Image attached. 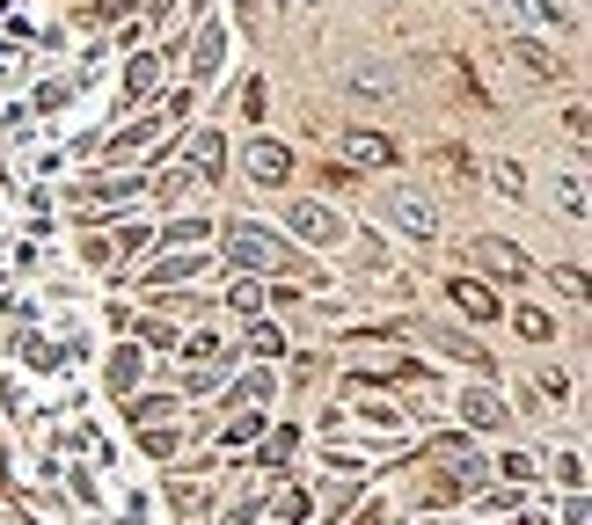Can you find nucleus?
I'll list each match as a JSON object with an SVG mask.
<instances>
[{"instance_id": "1", "label": "nucleus", "mask_w": 592, "mask_h": 525, "mask_svg": "<svg viewBox=\"0 0 592 525\" xmlns=\"http://www.w3.org/2000/svg\"><path fill=\"white\" fill-rule=\"evenodd\" d=\"M220 241H227V262H234L242 278H256V270H286V262H293V248H286L264 219H227Z\"/></svg>"}, {"instance_id": "2", "label": "nucleus", "mask_w": 592, "mask_h": 525, "mask_svg": "<svg viewBox=\"0 0 592 525\" xmlns=\"http://www.w3.org/2000/svg\"><path fill=\"white\" fill-rule=\"evenodd\" d=\"M380 205H388V219H395L410 241H439V197H424L418 183H395Z\"/></svg>"}, {"instance_id": "3", "label": "nucleus", "mask_w": 592, "mask_h": 525, "mask_svg": "<svg viewBox=\"0 0 592 525\" xmlns=\"http://www.w3.org/2000/svg\"><path fill=\"white\" fill-rule=\"evenodd\" d=\"M286 234H300L307 248H337V241H345V219L329 212L322 197H293V205H286Z\"/></svg>"}, {"instance_id": "4", "label": "nucleus", "mask_w": 592, "mask_h": 525, "mask_svg": "<svg viewBox=\"0 0 592 525\" xmlns=\"http://www.w3.org/2000/svg\"><path fill=\"white\" fill-rule=\"evenodd\" d=\"M242 175H249V183H264V191H271V183H286V175H293V146L249 139V146H242Z\"/></svg>"}, {"instance_id": "5", "label": "nucleus", "mask_w": 592, "mask_h": 525, "mask_svg": "<svg viewBox=\"0 0 592 525\" xmlns=\"http://www.w3.org/2000/svg\"><path fill=\"white\" fill-rule=\"evenodd\" d=\"M446 300L469 314V321H497V314H505L497 285H483V278H446Z\"/></svg>"}, {"instance_id": "6", "label": "nucleus", "mask_w": 592, "mask_h": 525, "mask_svg": "<svg viewBox=\"0 0 592 525\" xmlns=\"http://www.w3.org/2000/svg\"><path fill=\"white\" fill-rule=\"evenodd\" d=\"M469 256H475V270H491V278H505V285H519V278H527V256H519L512 241H497V234H483Z\"/></svg>"}, {"instance_id": "7", "label": "nucleus", "mask_w": 592, "mask_h": 525, "mask_svg": "<svg viewBox=\"0 0 592 525\" xmlns=\"http://www.w3.org/2000/svg\"><path fill=\"white\" fill-rule=\"evenodd\" d=\"M271 394H278V380H271V365H256V373H242V380L227 387V402H220V416H234V408H271Z\"/></svg>"}, {"instance_id": "8", "label": "nucleus", "mask_w": 592, "mask_h": 525, "mask_svg": "<svg viewBox=\"0 0 592 525\" xmlns=\"http://www.w3.org/2000/svg\"><path fill=\"white\" fill-rule=\"evenodd\" d=\"M293 453H300V424H278L271 438L256 445V475H264V481H271V475H286V467H293Z\"/></svg>"}, {"instance_id": "9", "label": "nucleus", "mask_w": 592, "mask_h": 525, "mask_svg": "<svg viewBox=\"0 0 592 525\" xmlns=\"http://www.w3.org/2000/svg\"><path fill=\"white\" fill-rule=\"evenodd\" d=\"M140 373H147V351H140V343H118V351H110V365H102L110 394H140Z\"/></svg>"}, {"instance_id": "10", "label": "nucleus", "mask_w": 592, "mask_h": 525, "mask_svg": "<svg viewBox=\"0 0 592 525\" xmlns=\"http://www.w3.org/2000/svg\"><path fill=\"white\" fill-rule=\"evenodd\" d=\"M220 59H227V29L205 23V29L191 37V81H213V73H220Z\"/></svg>"}, {"instance_id": "11", "label": "nucleus", "mask_w": 592, "mask_h": 525, "mask_svg": "<svg viewBox=\"0 0 592 525\" xmlns=\"http://www.w3.org/2000/svg\"><path fill=\"white\" fill-rule=\"evenodd\" d=\"M191 175H197V183H220V175H227V139H220V132H197V139H191Z\"/></svg>"}, {"instance_id": "12", "label": "nucleus", "mask_w": 592, "mask_h": 525, "mask_svg": "<svg viewBox=\"0 0 592 525\" xmlns=\"http://www.w3.org/2000/svg\"><path fill=\"white\" fill-rule=\"evenodd\" d=\"M461 416H469V430H505V394L469 387V394H461Z\"/></svg>"}, {"instance_id": "13", "label": "nucleus", "mask_w": 592, "mask_h": 525, "mask_svg": "<svg viewBox=\"0 0 592 525\" xmlns=\"http://www.w3.org/2000/svg\"><path fill=\"white\" fill-rule=\"evenodd\" d=\"M161 88V51H132V66H124V102H140Z\"/></svg>"}, {"instance_id": "14", "label": "nucleus", "mask_w": 592, "mask_h": 525, "mask_svg": "<svg viewBox=\"0 0 592 525\" xmlns=\"http://www.w3.org/2000/svg\"><path fill=\"white\" fill-rule=\"evenodd\" d=\"M345 146H351V161H373V168H388V161H395V139H388V132H366V124H351Z\"/></svg>"}, {"instance_id": "15", "label": "nucleus", "mask_w": 592, "mask_h": 525, "mask_svg": "<svg viewBox=\"0 0 592 525\" xmlns=\"http://www.w3.org/2000/svg\"><path fill=\"white\" fill-rule=\"evenodd\" d=\"M124 416H132V430L169 424V416H176V394H124Z\"/></svg>"}, {"instance_id": "16", "label": "nucleus", "mask_w": 592, "mask_h": 525, "mask_svg": "<svg viewBox=\"0 0 592 525\" xmlns=\"http://www.w3.org/2000/svg\"><path fill=\"white\" fill-rule=\"evenodd\" d=\"M505 51H512V59H519L527 73H534V81H548V73H564V66H556V51H548V45H534V37H505Z\"/></svg>"}, {"instance_id": "17", "label": "nucleus", "mask_w": 592, "mask_h": 525, "mask_svg": "<svg viewBox=\"0 0 592 525\" xmlns=\"http://www.w3.org/2000/svg\"><path fill=\"white\" fill-rule=\"evenodd\" d=\"M242 358H286V335H278V321H249V329H242Z\"/></svg>"}, {"instance_id": "18", "label": "nucleus", "mask_w": 592, "mask_h": 525, "mask_svg": "<svg viewBox=\"0 0 592 525\" xmlns=\"http://www.w3.org/2000/svg\"><path fill=\"white\" fill-rule=\"evenodd\" d=\"M197 270H205V256H197V248H183V256L154 262V285H176V292H183V285H191V278H197Z\"/></svg>"}, {"instance_id": "19", "label": "nucleus", "mask_w": 592, "mask_h": 525, "mask_svg": "<svg viewBox=\"0 0 592 525\" xmlns=\"http://www.w3.org/2000/svg\"><path fill=\"white\" fill-rule=\"evenodd\" d=\"M169 503H176V511H183V518L197 525V511H213V489H197L191 475H176V481H169Z\"/></svg>"}, {"instance_id": "20", "label": "nucleus", "mask_w": 592, "mask_h": 525, "mask_svg": "<svg viewBox=\"0 0 592 525\" xmlns=\"http://www.w3.org/2000/svg\"><path fill=\"white\" fill-rule=\"evenodd\" d=\"M176 343H183V329H176L169 314H147V321H140V351H176Z\"/></svg>"}, {"instance_id": "21", "label": "nucleus", "mask_w": 592, "mask_h": 525, "mask_svg": "<svg viewBox=\"0 0 592 525\" xmlns=\"http://www.w3.org/2000/svg\"><path fill=\"white\" fill-rule=\"evenodd\" d=\"M556 205H564L570 219H585V168H564V175H556Z\"/></svg>"}, {"instance_id": "22", "label": "nucleus", "mask_w": 592, "mask_h": 525, "mask_svg": "<svg viewBox=\"0 0 592 525\" xmlns=\"http://www.w3.org/2000/svg\"><path fill=\"white\" fill-rule=\"evenodd\" d=\"M497 475L512 481V489H527V481H542V460L534 453H497Z\"/></svg>"}, {"instance_id": "23", "label": "nucleus", "mask_w": 592, "mask_h": 525, "mask_svg": "<svg viewBox=\"0 0 592 525\" xmlns=\"http://www.w3.org/2000/svg\"><path fill=\"white\" fill-rule=\"evenodd\" d=\"M512 329L527 335V343H548V335H556V321H548V307H512Z\"/></svg>"}, {"instance_id": "24", "label": "nucleus", "mask_w": 592, "mask_h": 525, "mask_svg": "<svg viewBox=\"0 0 592 525\" xmlns=\"http://www.w3.org/2000/svg\"><path fill=\"white\" fill-rule=\"evenodd\" d=\"M461 497H469V481H461V475H432V481H424V511H439V503H461Z\"/></svg>"}, {"instance_id": "25", "label": "nucleus", "mask_w": 592, "mask_h": 525, "mask_svg": "<svg viewBox=\"0 0 592 525\" xmlns=\"http://www.w3.org/2000/svg\"><path fill=\"white\" fill-rule=\"evenodd\" d=\"M140 445H147L154 460H176V445H183V430H176V424H147V430H140Z\"/></svg>"}, {"instance_id": "26", "label": "nucleus", "mask_w": 592, "mask_h": 525, "mask_svg": "<svg viewBox=\"0 0 592 525\" xmlns=\"http://www.w3.org/2000/svg\"><path fill=\"white\" fill-rule=\"evenodd\" d=\"M439 343H446V351H454L461 365H475V373H491V358H483V343H469L461 329H439Z\"/></svg>"}, {"instance_id": "27", "label": "nucleus", "mask_w": 592, "mask_h": 525, "mask_svg": "<svg viewBox=\"0 0 592 525\" xmlns=\"http://www.w3.org/2000/svg\"><path fill=\"white\" fill-rule=\"evenodd\" d=\"M227 307H234V314H264V285H256V278H234Z\"/></svg>"}, {"instance_id": "28", "label": "nucleus", "mask_w": 592, "mask_h": 525, "mask_svg": "<svg viewBox=\"0 0 592 525\" xmlns=\"http://www.w3.org/2000/svg\"><path fill=\"white\" fill-rule=\"evenodd\" d=\"M469 497L483 503V511H497V518H512V511H519V489H512V481H505V489H469Z\"/></svg>"}, {"instance_id": "29", "label": "nucleus", "mask_w": 592, "mask_h": 525, "mask_svg": "<svg viewBox=\"0 0 592 525\" xmlns=\"http://www.w3.org/2000/svg\"><path fill=\"white\" fill-rule=\"evenodd\" d=\"M351 96H395V81L373 66H351Z\"/></svg>"}, {"instance_id": "30", "label": "nucleus", "mask_w": 592, "mask_h": 525, "mask_svg": "<svg viewBox=\"0 0 592 525\" xmlns=\"http://www.w3.org/2000/svg\"><path fill=\"white\" fill-rule=\"evenodd\" d=\"M227 445H249V438H264V408H249V416H234V424L220 430Z\"/></svg>"}, {"instance_id": "31", "label": "nucleus", "mask_w": 592, "mask_h": 525, "mask_svg": "<svg viewBox=\"0 0 592 525\" xmlns=\"http://www.w3.org/2000/svg\"><path fill=\"white\" fill-rule=\"evenodd\" d=\"M556 481L578 497V489H585V460H578V453H556Z\"/></svg>"}, {"instance_id": "32", "label": "nucleus", "mask_w": 592, "mask_h": 525, "mask_svg": "<svg viewBox=\"0 0 592 525\" xmlns=\"http://www.w3.org/2000/svg\"><path fill=\"white\" fill-rule=\"evenodd\" d=\"M315 183H322V191H359V168L329 161V168H322V175H315Z\"/></svg>"}, {"instance_id": "33", "label": "nucleus", "mask_w": 592, "mask_h": 525, "mask_svg": "<svg viewBox=\"0 0 592 525\" xmlns=\"http://www.w3.org/2000/svg\"><path fill=\"white\" fill-rule=\"evenodd\" d=\"M491 183H497L505 197H519V191H527V175H519V161H497V168H491Z\"/></svg>"}, {"instance_id": "34", "label": "nucleus", "mask_w": 592, "mask_h": 525, "mask_svg": "<svg viewBox=\"0 0 592 525\" xmlns=\"http://www.w3.org/2000/svg\"><path fill=\"white\" fill-rule=\"evenodd\" d=\"M307 518V497H300V489H286V497H278V518L271 525H300Z\"/></svg>"}, {"instance_id": "35", "label": "nucleus", "mask_w": 592, "mask_h": 525, "mask_svg": "<svg viewBox=\"0 0 592 525\" xmlns=\"http://www.w3.org/2000/svg\"><path fill=\"white\" fill-rule=\"evenodd\" d=\"M564 139L585 146V102H570V110H564Z\"/></svg>"}, {"instance_id": "36", "label": "nucleus", "mask_w": 592, "mask_h": 525, "mask_svg": "<svg viewBox=\"0 0 592 525\" xmlns=\"http://www.w3.org/2000/svg\"><path fill=\"white\" fill-rule=\"evenodd\" d=\"M271 8H286V0H242V15H249V23H264Z\"/></svg>"}, {"instance_id": "37", "label": "nucleus", "mask_w": 592, "mask_h": 525, "mask_svg": "<svg viewBox=\"0 0 592 525\" xmlns=\"http://www.w3.org/2000/svg\"><path fill=\"white\" fill-rule=\"evenodd\" d=\"M132 8H147V23H161V15H169L176 0H132Z\"/></svg>"}, {"instance_id": "38", "label": "nucleus", "mask_w": 592, "mask_h": 525, "mask_svg": "<svg viewBox=\"0 0 592 525\" xmlns=\"http://www.w3.org/2000/svg\"><path fill=\"white\" fill-rule=\"evenodd\" d=\"M564 525H585V497H570V503H564Z\"/></svg>"}, {"instance_id": "39", "label": "nucleus", "mask_w": 592, "mask_h": 525, "mask_svg": "<svg viewBox=\"0 0 592 525\" xmlns=\"http://www.w3.org/2000/svg\"><path fill=\"white\" fill-rule=\"evenodd\" d=\"M380 518H388V511H380V503H366V511H359L351 525H380Z\"/></svg>"}, {"instance_id": "40", "label": "nucleus", "mask_w": 592, "mask_h": 525, "mask_svg": "<svg viewBox=\"0 0 592 525\" xmlns=\"http://www.w3.org/2000/svg\"><path fill=\"white\" fill-rule=\"evenodd\" d=\"M191 8H197V15H205V8H213V0H191Z\"/></svg>"}, {"instance_id": "41", "label": "nucleus", "mask_w": 592, "mask_h": 525, "mask_svg": "<svg viewBox=\"0 0 592 525\" xmlns=\"http://www.w3.org/2000/svg\"><path fill=\"white\" fill-rule=\"evenodd\" d=\"M300 8H315V0H300Z\"/></svg>"}]
</instances>
